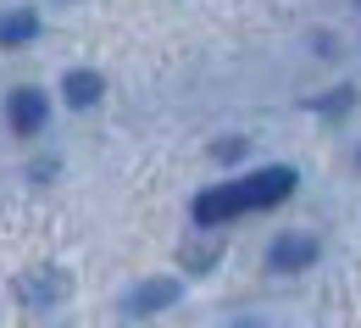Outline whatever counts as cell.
Segmentation results:
<instances>
[{"instance_id": "6da1fadb", "label": "cell", "mask_w": 361, "mask_h": 328, "mask_svg": "<svg viewBox=\"0 0 361 328\" xmlns=\"http://www.w3.org/2000/svg\"><path fill=\"white\" fill-rule=\"evenodd\" d=\"M295 167H262V173H250L245 184H239V200H245V212H267L278 200H289L295 195Z\"/></svg>"}, {"instance_id": "7a4b0ae2", "label": "cell", "mask_w": 361, "mask_h": 328, "mask_svg": "<svg viewBox=\"0 0 361 328\" xmlns=\"http://www.w3.org/2000/svg\"><path fill=\"white\" fill-rule=\"evenodd\" d=\"M239 212H245L239 184H217V189H200V195H195V223H200V229H223Z\"/></svg>"}, {"instance_id": "3957f363", "label": "cell", "mask_w": 361, "mask_h": 328, "mask_svg": "<svg viewBox=\"0 0 361 328\" xmlns=\"http://www.w3.org/2000/svg\"><path fill=\"white\" fill-rule=\"evenodd\" d=\"M50 117V100L39 90H11L6 100V123H11V134H39Z\"/></svg>"}, {"instance_id": "277c9868", "label": "cell", "mask_w": 361, "mask_h": 328, "mask_svg": "<svg viewBox=\"0 0 361 328\" xmlns=\"http://www.w3.org/2000/svg\"><path fill=\"white\" fill-rule=\"evenodd\" d=\"M267 262L278 267V273H300V267H312V262H317V239H312V234H283V239H272Z\"/></svg>"}, {"instance_id": "5b68a950", "label": "cell", "mask_w": 361, "mask_h": 328, "mask_svg": "<svg viewBox=\"0 0 361 328\" xmlns=\"http://www.w3.org/2000/svg\"><path fill=\"white\" fill-rule=\"evenodd\" d=\"M173 300H178V279H145L134 295H128L123 312H128V317H150V312H167Z\"/></svg>"}, {"instance_id": "8992f818", "label": "cell", "mask_w": 361, "mask_h": 328, "mask_svg": "<svg viewBox=\"0 0 361 328\" xmlns=\"http://www.w3.org/2000/svg\"><path fill=\"white\" fill-rule=\"evenodd\" d=\"M17 295H23L28 306H50V300H61V295H67V273H56V267H39V273L17 279Z\"/></svg>"}, {"instance_id": "52a82bcc", "label": "cell", "mask_w": 361, "mask_h": 328, "mask_svg": "<svg viewBox=\"0 0 361 328\" xmlns=\"http://www.w3.org/2000/svg\"><path fill=\"white\" fill-rule=\"evenodd\" d=\"M100 95H106V78H100V73H84V67H78V73H67V78H61V100H67V106H78V111L100 106Z\"/></svg>"}, {"instance_id": "ba28073f", "label": "cell", "mask_w": 361, "mask_h": 328, "mask_svg": "<svg viewBox=\"0 0 361 328\" xmlns=\"http://www.w3.org/2000/svg\"><path fill=\"white\" fill-rule=\"evenodd\" d=\"M39 34V11H6L0 17V45H28Z\"/></svg>"}, {"instance_id": "9c48e42d", "label": "cell", "mask_w": 361, "mask_h": 328, "mask_svg": "<svg viewBox=\"0 0 361 328\" xmlns=\"http://www.w3.org/2000/svg\"><path fill=\"white\" fill-rule=\"evenodd\" d=\"M350 100H356V90H334L328 100H317V111H328V117H339V111H350Z\"/></svg>"}, {"instance_id": "30bf717a", "label": "cell", "mask_w": 361, "mask_h": 328, "mask_svg": "<svg viewBox=\"0 0 361 328\" xmlns=\"http://www.w3.org/2000/svg\"><path fill=\"white\" fill-rule=\"evenodd\" d=\"M212 156H217V162H239V156H245V140H217Z\"/></svg>"}]
</instances>
